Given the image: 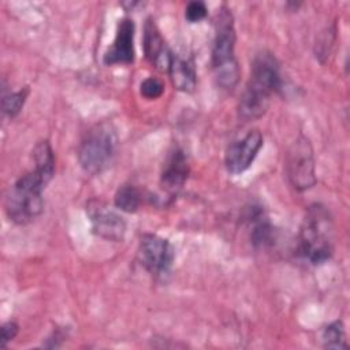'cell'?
<instances>
[{
  "instance_id": "obj_14",
  "label": "cell",
  "mask_w": 350,
  "mask_h": 350,
  "mask_svg": "<svg viewBox=\"0 0 350 350\" xmlns=\"http://www.w3.org/2000/svg\"><path fill=\"white\" fill-rule=\"evenodd\" d=\"M33 161H34V171L40 174V176L49 183L55 174V156L51 148V144L44 139L40 141L33 149Z\"/></svg>"
},
{
  "instance_id": "obj_20",
  "label": "cell",
  "mask_w": 350,
  "mask_h": 350,
  "mask_svg": "<svg viewBox=\"0 0 350 350\" xmlns=\"http://www.w3.org/2000/svg\"><path fill=\"white\" fill-rule=\"evenodd\" d=\"M19 331V325L15 321H7L1 325V343L0 347H7V345L14 340V338L18 335Z\"/></svg>"
},
{
  "instance_id": "obj_11",
  "label": "cell",
  "mask_w": 350,
  "mask_h": 350,
  "mask_svg": "<svg viewBox=\"0 0 350 350\" xmlns=\"http://www.w3.org/2000/svg\"><path fill=\"white\" fill-rule=\"evenodd\" d=\"M189 172L187 156L180 148H174L167 156L161 170L160 185L163 190L171 196L176 194L187 180Z\"/></svg>"
},
{
  "instance_id": "obj_6",
  "label": "cell",
  "mask_w": 350,
  "mask_h": 350,
  "mask_svg": "<svg viewBox=\"0 0 350 350\" xmlns=\"http://www.w3.org/2000/svg\"><path fill=\"white\" fill-rule=\"evenodd\" d=\"M92 232L103 239L120 242L126 235V220L104 201L92 198L86 204Z\"/></svg>"
},
{
  "instance_id": "obj_3",
  "label": "cell",
  "mask_w": 350,
  "mask_h": 350,
  "mask_svg": "<svg viewBox=\"0 0 350 350\" xmlns=\"http://www.w3.org/2000/svg\"><path fill=\"white\" fill-rule=\"evenodd\" d=\"M48 183L34 170L22 175L7 191L4 211L15 224H27L44 209L42 191Z\"/></svg>"
},
{
  "instance_id": "obj_13",
  "label": "cell",
  "mask_w": 350,
  "mask_h": 350,
  "mask_svg": "<svg viewBox=\"0 0 350 350\" xmlns=\"http://www.w3.org/2000/svg\"><path fill=\"white\" fill-rule=\"evenodd\" d=\"M167 72L170 74L171 82L176 90L185 93H190L194 90L197 83V74L193 62L182 59L178 55L172 53Z\"/></svg>"
},
{
  "instance_id": "obj_19",
  "label": "cell",
  "mask_w": 350,
  "mask_h": 350,
  "mask_svg": "<svg viewBox=\"0 0 350 350\" xmlns=\"http://www.w3.org/2000/svg\"><path fill=\"white\" fill-rule=\"evenodd\" d=\"M208 14V8L205 5L204 1H190L187 5H186V10H185V18L187 19V22L190 23H196V22H200L202 21Z\"/></svg>"
},
{
  "instance_id": "obj_10",
  "label": "cell",
  "mask_w": 350,
  "mask_h": 350,
  "mask_svg": "<svg viewBox=\"0 0 350 350\" xmlns=\"http://www.w3.org/2000/svg\"><path fill=\"white\" fill-rule=\"evenodd\" d=\"M135 25L131 18H122L116 26V34L111 46L103 56V63L107 66L131 64L135 57L134 51Z\"/></svg>"
},
{
  "instance_id": "obj_7",
  "label": "cell",
  "mask_w": 350,
  "mask_h": 350,
  "mask_svg": "<svg viewBox=\"0 0 350 350\" xmlns=\"http://www.w3.org/2000/svg\"><path fill=\"white\" fill-rule=\"evenodd\" d=\"M175 252L168 239L156 234H144L138 245V260L152 275H164L172 267Z\"/></svg>"
},
{
  "instance_id": "obj_8",
  "label": "cell",
  "mask_w": 350,
  "mask_h": 350,
  "mask_svg": "<svg viewBox=\"0 0 350 350\" xmlns=\"http://www.w3.org/2000/svg\"><path fill=\"white\" fill-rule=\"evenodd\" d=\"M262 144V134L257 129L249 130L242 138L232 141L224 154L227 171L234 175L245 172L257 157Z\"/></svg>"
},
{
  "instance_id": "obj_4",
  "label": "cell",
  "mask_w": 350,
  "mask_h": 350,
  "mask_svg": "<svg viewBox=\"0 0 350 350\" xmlns=\"http://www.w3.org/2000/svg\"><path fill=\"white\" fill-rule=\"evenodd\" d=\"M116 145L118 135L111 123L101 122L92 126L78 148V161L82 170L90 175L104 171L115 154Z\"/></svg>"
},
{
  "instance_id": "obj_15",
  "label": "cell",
  "mask_w": 350,
  "mask_h": 350,
  "mask_svg": "<svg viewBox=\"0 0 350 350\" xmlns=\"http://www.w3.org/2000/svg\"><path fill=\"white\" fill-rule=\"evenodd\" d=\"M141 193L133 185H123L118 189L113 197L115 206L126 213H134L138 211L141 205Z\"/></svg>"
},
{
  "instance_id": "obj_12",
  "label": "cell",
  "mask_w": 350,
  "mask_h": 350,
  "mask_svg": "<svg viewBox=\"0 0 350 350\" xmlns=\"http://www.w3.org/2000/svg\"><path fill=\"white\" fill-rule=\"evenodd\" d=\"M144 51L148 62L160 71H167L171 63L172 52L165 44L160 30L152 18L146 19L144 27Z\"/></svg>"
},
{
  "instance_id": "obj_17",
  "label": "cell",
  "mask_w": 350,
  "mask_h": 350,
  "mask_svg": "<svg viewBox=\"0 0 350 350\" xmlns=\"http://www.w3.org/2000/svg\"><path fill=\"white\" fill-rule=\"evenodd\" d=\"M29 96V88H23L18 92H12V93H8V94H3V98H1V108H3V112L8 116V118H14L16 116L22 107L25 105V101Z\"/></svg>"
},
{
  "instance_id": "obj_5",
  "label": "cell",
  "mask_w": 350,
  "mask_h": 350,
  "mask_svg": "<svg viewBox=\"0 0 350 350\" xmlns=\"http://www.w3.org/2000/svg\"><path fill=\"white\" fill-rule=\"evenodd\" d=\"M286 174L297 191H305L316 185V161L310 141L299 134L287 148Z\"/></svg>"
},
{
  "instance_id": "obj_18",
  "label": "cell",
  "mask_w": 350,
  "mask_h": 350,
  "mask_svg": "<svg viewBox=\"0 0 350 350\" xmlns=\"http://www.w3.org/2000/svg\"><path fill=\"white\" fill-rule=\"evenodd\" d=\"M164 92V83L156 78V77H149L144 79L139 85V93L148 100H156L159 98Z\"/></svg>"
},
{
  "instance_id": "obj_2",
  "label": "cell",
  "mask_w": 350,
  "mask_h": 350,
  "mask_svg": "<svg viewBox=\"0 0 350 350\" xmlns=\"http://www.w3.org/2000/svg\"><path fill=\"white\" fill-rule=\"evenodd\" d=\"M235 29L231 10L221 5L215 22V38L211 51V63L217 85L231 90L239 78V67L235 59Z\"/></svg>"
},
{
  "instance_id": "obj_1",
  "label": "cell",
  "mask_w": 350,
  "mask_h": 350,
  "mask_svg": "<svg viewBox=\"0 0 350 350\" xmlns=\"http://www.w3.org/2000/svg\"><path fill=\"white\" fill-rule=\"evenodd\" d=\"M335 250V223L321 204L308 206L298 235V252L312 264L328 261Z\"/></svg>"
},
{
  "instance_id": "obj_9",
  "label": "cell",
  "mask_w": 350,
  "mask_h": 350,
  "mask_svg": "<svg viewBox=\"0 0 350 350\" xmlns=\"http://www.w3.org/2000/svg\"><path fill=\"white\" fill-rule=\"evenodd\" d=\"M247 85L272 96L282 88L279 63L269 52H260L254 56L250 67Z\"/></svg>"
},
{
  "instance_id": "obj_16",
  "label": "cell",
  "mask_w": 350,
  "mask_h": 350,
  "mask_svg": "<svg viewBox=\"0 0 350 350\" xmlns=\"http://www.w3.org/2000/svg\"><path fill=\"white\" fill-rule=\"evenodd\" d=\"M323 346L325 349H345L347 347L346 343V334L345 327L340 320H335L324 327L321 334Z\"/></svg>"
}]
</instances>
